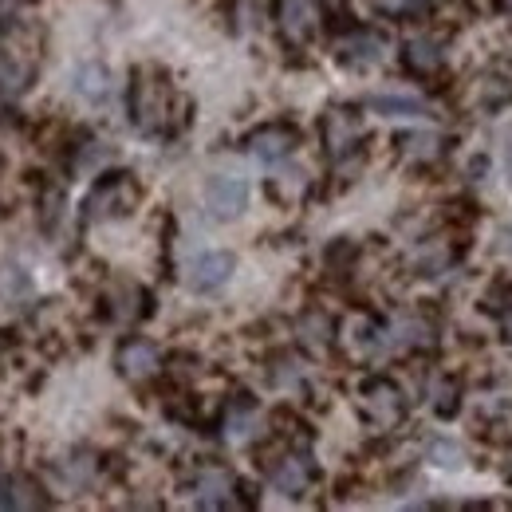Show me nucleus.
Returning <instances> with one entry per match:
<instances>
[{
    "mask_svg": "<svg viewBox=\"0 0 512 512\" xmlns=\"http://www.w3.org/2000/svg\"><path fill=\"white\" fill-rule=\"evenodd\" d=\"M386 44L379 32H371V28H347L339 40H335V60L343 67H355V71H363V67H375L383 60Z\"/></svg>",
    "mask_w": 512,
    "mask_h": 512,
    "instance_id": "1a4fd4ad",
    "label": "nucleus"
},
{
    "mask_svg": "<svg viewBox=\"0 0 512 512\" xmlns=\"http://www.w3.org/2000/svg\"><path fill=\"white\" fill-rule=\"evenodd\" d=\"M268 379H272L276 386H296L300 379H304V363H300L296 355H276Z\"/></svg>",
    "mask_w": 512,
    "mask_h": 512,
    "instance_id": "a878e982",
    "label": "nucleus"
},
{
    "mask_svg": "<svg viewBox=\"0 0 512 512\" xmlns=\"http://www.w3.org/2000/svg\"><path fill=\"white\" fill-rule=\"evenodd\" d=\"M426 457H430L434 465H442V469H461V465H465V449L457 446V442H449V438H434V442L426 446Z\"/></svg>",
    "mask_w": 512,
    "mask_h": 512,
    "instance_id": "393cba45",
    "label": "nucleus"
},
{
    "mask_svg": "<svg viewBox=\"0 0 512 512\" xmlns=\"http://www.w3.org/2000/svg\"><path fill=\"white\" fill-rule=\"evenodd\" d=\"M375 8L386 16H410V12L422 8V0H375Z\"/></svg>",
    "mask_w": 512,
    "mask_h": 512,
    "instance_id": "cd10ccee",
    "label": "nucleus"
},
{
    "mask_svg": "<svg viewBox=\"0 0 512 512\" xmlns=\"http://www.w3.org/2000/svg\"><path fill=\"white\" fill-rule=\"evenodd\" d=\"M0 509H48V489L28 473L0 477Z\"/></svg>",
    "mask_w": 512,
    "mask_h": 512,
    "instance_id": "4468645a",
    "label": "nucleus"
},
{
    "mask_svg": "<svg viewBox=\"0 0 512 512\" xmlns=\"http://www.w3.org/2000/svg\"><path fill=\"white\" fill-rule=\"evenodd\" d=\"M268 481L284 497H304L316 485V465H312V457L304 449H280L268 461Z\"/></svg>",
    "mask_w": 512,
    "mask_h": 512,
    "instance_id": "423d86ee",
    "label": "nucleus"
},
{
    "mask_svg": "<svg viewBox=\"0 0 512 512\" xmlns=\"http://www.w3.org/2000/svg\"><path fill=\"white\" fill-rule=\"evenodd\" d=\"M430 406L449 418V414H457V383H449V379H434L430 383Z\"/></svg>",
    "mask_w": 512,
    "mask_h": 512,
    "instance_id": "bb28decb",
    "label": "nucleus"
},
{
    "mask_svg": "<svg viewBox=\"0 0 512 512\" xmlns=\"http://www.w3.org/2000/svg\"><path fill=\"white\" fill-rule=\"evenodd\" d=\"M320 138L323 150L339 162L347 154H359V142H363V115L355 107H331L323 111L320 119Z\"/></svg>",
    "mask_w": 512,
    "mask_h": 512,
    "instance_id": "39448f33",
    "label": "nucleus"
},
{
    "mask_svg": "<svg viewBox=\"0 0 512 512\" xmlns=\"http://www.w3.org/2000/svg\"><path fill=\"white\" fill-rule=\"evenodd\" d=\"M509 12H512V0H509Z\"/></svg>",
    "mask_w": 512,
    "mask_h": 512,
    "instance_id": "473e14b6",
    "label": "nucleus"
},
{
    "mask_svg": "<svg viewBox=\"0 0 512 512\" xmlns=\"http://www.w3.org/2000/svg\"><path fill=\"white\" fill-rule=\"evenodd\" d=\"M300 146V130L292 123H264L245 138V150L260 162H280Z\"/></svg>",
    "mask_w": 512,
    "mask_h": 512,
    "instance_id": "9b49d317",
    "label": "nucleus"
},
{
    "mask_svg": "<svg viewBox=\"0 0 512 512\" xmlns=\"http://www.w3.org/2000/svg\"><path fill=\"white\" fill-rule=\"evenodd\" d=\"M71 91L83 103H107V95H111V71L103 64H95V60H87V64H79L71 71Z\"/></svg>",
    "mask_w": 512,
    "mask_h": 512,
    "instance_id": "dca6fc26",
    "label": "nucleus"
},
{
    "mask_svg": "<svg viewBox=\"0 0 512 512\" xmlns=\"http://www.w3.org/2000/svg\"><path fill=\"white\" fill-rule=\"evenodd\" d=\"M56 473H60L67 489H91L95 477H99V457L91 449H75L64 461H56Z\"/></svg>",
    "mask_w": 512,
    "mask_h": 512,
    "instance_id": "a211bd4d",
    "label": "nucleus"
},
{
    "mask_svg": "<svg viewBox=\"0 0 512 512\" xmlns=\"http://www.w3.org/2000/svg\"><path fill=\"white\" fill-rule=\"evenodd\" d=\"M233 493H237V477L229 469H221V465H205L193 477V501L201 509H221V505L233 501Z\"/></svg>",
    "mask_w": 512,
    "mask_h": 512,
    "instance_id": "f8f14e48",
    "label": "nucleus"
},
{
    "mask_svg": "<svg viewBox=\"0 0 512 512\" xmlns=\"http://www.w3.org/2000/svg\"><path fill=\"white\" fill-rule=\"evenodd\" d=\"M32 296V280L20 264H0V308L24 304Z\"/></svg>",
    "mask_w": 512,
    "mask_h": 512,
    "instance_id": "412c9836",
    "label": "nucleus"
},
{
    "mask_svg": "<svg viewBox=\"0 0 512 512\" xmlns=\"http://www.w3.org/2000/svg\"><path fill=\"white\" fill-rule=\"evenodd\" d=\"M446 264H449L446 245H422V249L414 253V272H418V276H438Z\"/></svg>",
    "mask_w": 512,
    "mask_h": 512,
    "instance_id": "b1692460",
    "label": "nucleus"
},
{
    "mask_svg": "<svg viewBox=\"0 0 512 512\" xmlns=\"http://www.w3.org/2000/svg\"><path fill=\"white\" fill-rule=\"evenodd\" d=\"M233 268H237V256L225 253V249H209V253H201L190 260V268H186V284H190L197 296H209V292H217V288L229 284Z\"/></svg>",
    "mask_w": 512,
    "mask_h": 512,
    "instance_id": "6e6552de",
    "label": "nucleus"
},
{
    "mask_svg": "<svg viewBox=\"0 0 512 512\" xmlns=\"http://www.w3.org/2000/svg\"><path fill=\"white\" fill-rule=\"evenodd\" d=\"M501 331H505V339L512 343V304H505V312H501Z\"/></svg>",
    "mask_w": 512,
    "mask_h": 512,
    "instance_id": "c85d7f7f",
    "label": "nucleus"
},
{
    "mask_svg": "<svg viewBox=\"0 0 512 512\" xmlns=\"http://www.w3.org/2000/svg\"><path fill=\"white\" fill-rule=\"evenodd\" d=\"M497 249H501V253H512V229H501V233H497Z\"/></svg>",
    "mask_w": 512,
    "mask_h": 512,
    "instance_id": "c756f323",
    "label": "nucleus"
},
{
    "mask_svg": "<svg viewBox=\"0 0 512 512\" xmlns=\"http://www.w3.org/2000/svg\"><path fill=\"white\" fill-rule=\"evenodd\" d=\"M103 304H107V316L119 323H134L150 312V296H146L134 280H115V284H107Z\"/></svg>",
    "mask_w": 512,
    "mask_h": 512,
    "instance_id": "ddd939ff",
    "label": "nucleus"
},
{
    "mask_svg": "<svg viewBox=\"0 0 512 512\" xmlns=\"http://www.w3.org/2000/svg\"><path fill=\"white\" fill-rule=\"evenodd\" d=\"M296 339L308 347V351H327L335 343V320L320 312V308H308L300 320H296Z\"/></svg>",
    "mask_w": 512,
    "mask_h": 512,
    "instance_id": "6ab92c4d",
    "label": "nucleus"
},
{
    "mask_svg": "<svg viewBox=\"0 0 512 512\" xmlns=\"http://www.w3.org/2000/svg\"><path fill=\"white\" fill-rule=\"evenodd\" d=\"M402 64H406L410 75L434 79V75L442 71V48H438V40H434V36H414V40H406Z\"/></svg>",
    "mask_w": 512,
    "mask_h": 512,
    "instance_id": "2eb2a0df",
    "label": "nucleus"
},
{
    "mask_svg": "<svg viewBox=\"0 0 512 512\" xmlns=\"http://www.w3.org/2000/svg\"><path fill=\"white\" fill-rule=\"evenodd\" d=\"M245 205H249V186H245L241 178H233V174H213V178L205 182V209H209L217 221L241 217Z\"/></svg>",
    "mask_w": 512,
    "mask_h": 512,
    "instance_id": "9d476101",
    "label": "nucleus"
},
{
    "mask_svg": "<svg viewBox=\"0 0 512 512\" xmlns=\"http://www.w3.org/2000/svg\"><path fill=\"white\" fill-rule=\"evenodd\" d=\"M481 103L493 111H501V107H509L512 103V79L509 75H485L481 79Z\"/></svg>",
    "mask_w": 512,
    "mask_h": 512,
    "instance_id": "5701e85b",
    "label": "nucleus"
},
{
    "mask_svg": "<svg viewBox=\"0 0 512 512\" xmlns=\"http://www.w3.org/2000/svg\"><path fill=\"white\" fill-rule=\"evenodd\" d=\"M276 28L288 40V48H304L320 36L323 4L320 0H276Z\"/></svg>",
    "mask_w": 512,
    "mask_h": 512,
    "instance_id": "20e7f679",
    "label": "nucleus"
},
{
    "mask_svg": "<svg viewBox=\"0 0 512 512\" xmlns=\"http://www.w3.org/2000/svg\"><path fill=\"white\" fill-rule=\"evenodd\" d=\"M509 170H512V142H509Z\"/></svg>",
    "mask_w": 512,
    "mask_h": 512,
    "instance_id": "2f4dec72",
    "label": "nucleus"
},
{
    "mask_svg": "<svg viewBox=\"0 0 512 512\" xmlns=\"http://www.w3.org/2000/svg\"><path fill=\"white\" fill-rule=\"evenodd\" d=\"M174 87L158 67H134L130 75V123L142 134H162L170 130L174 111Z\"/></svg>",
    "mask_w": 512,
    "mask_h": 512,
    "instance_id": "f257e3e1",
    "label": "nucleus"
},
{
    "mask_svg": "<svg viewBox=\"0 0 512 512\" xmlns=\"http://www.w3.org/2000/svg\"><path fill=\"white\" fill-rule=\"evenodd\" d=\"M225 434L233 438V442H249L256 434V406L249 394H237L233 402H229V414H225Z\"/></svg>",
    "mask_w": 512,
    "mask_h": 512,
    "instance_id": "aec40b11",
    "label": "nucleus"
},
{
    "mask_svg": "<svg viewBox=\"0 0 512 512\" xmlns=\"http://www.w3.org/2000/svg\"><path fill=\"white\" fill-rule=\"evenodd\" d=\"M359 410L375 430H398L406 418V394L390 379H367L359 386Z\"/></svg>",
    "mask_w": 512,
    "mask_h": 512,
    "instance_id": "7ed1b4c3",
    "label": "nucleus"
},
{
    "mask_svg": "<svg viewBox=\"0 0 512 512\" xmlns=\"http://www.w3.org/2000/svg\"><path fill=\"white\" fill-rule=\"evenodd\" d=\"M4 16H8V12H4V4H0V44H4V40H8V32H12V24H8Z\"/></svg>",
    "mask_w": 512,
    "mask_h": 512,
    "instance_id": "7c9ffc66",
    "label": "nucleus"
},
{
    "mask_svg": "<svg viewBox=\"0 0 512 512\" xmlns=\"http://www.w3.org/2000/svg\"><path fill=\"white\" fill-rule=\"evenodd\" d=\"M115 367H119V375L127 383H150L162 371V351L142 335H127L119 343V351H115Z\"/></svg>",
    "mask_w": 512,
    "mask_h": 512,
    "instance_id": "0eeeda50",
    "label": "nucleus"
},
{
    "mask_svg": "<svg viewBox=\"0 0 512 512\" xmlns=\"http://www.w3.org/2000/svg\"><path fill=\"white\" fill-rule=\"evenodd\" d=\"M138 205H142L138 178L127 170H115V174H103L91 186L87 201H83V217L87 221H119V217H130Z\"/></svg>",
    "mask_w": 512,
    "mask_h": 512,
    "instance_id": "f03ea898",
    "label": "nucleus"
},
{
    "mask_svg": "<svg viewBox=\"0 0 512 512\" xmlns=\"http://www.w3.org/2000/svg\"><path fill=\"white\" fill-rule=\"evenodd\" d=\"M394 146H398V154L406 158V162H438L442 158V134H434V130H402L398 138H394Z\"/></svg>",
    "mask_w": 512,
    "mask_h": 512,
    "instance_id": "f3484780",
    "label": "nucleus"
},
{
    "mask_svg": "<svg viewBox=\"0 0 512 512\" xmlns=\"http://www.w3.org/2000/svg\"><path fill=\"white\" fill-rule=\"evenodd\" d=\"M367 111L375 115H390V119H410V115H426V107L418 99H402V95H371Z\"/></svg>",
    "mask_w": 512,
    "mask_h": 512,
    "instance_id": "4be33fe9",
    "label": "nucleus"
}]
</instances>
